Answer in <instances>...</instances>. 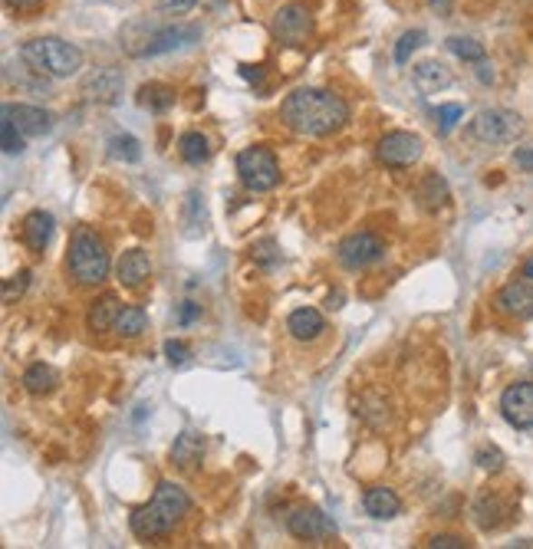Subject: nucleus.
<instances>
[{"instance_id":"nucleus-1","label":"nucleus","mask_w":533,"mask_h":549,"mask_svg":"<svg viewBox=\"0 0 533 549\" xmlns=\"http://www.w3.org/2000/svg\"><path fill=\"white\" fill-rule=\"evenodd\" d=\"M280 119L286 129H294L296 135L306 139H323V135L339 132L349 122V106L346 99L336 96L333 89H296L284 99L280 106Z\"/></svg>"},{"instance_id":"nucleus-2","label":"nucleus","mask_w":533,"mask_h":549,"mask_svg":"<svg viewBox=\"0 0 533 549\" xmlns=\"http://www.w3.org/2000/svg\"><path fill=\"white\" fill-rule=\"evenodd\" d=\"M191 514V496L181 484L175 480H159V487L151 494L149 504L135 506L132 516H129V530L139 540L151 543V540H165L175 533V526L185 516Z\"/></svg>"},{"instance_id":"nucleus-3","label":"nucleus","mask_w":533,"mask_h":549,"mask_svg":"<svg viewBox=\"0 0 533 549\" xmlns=\"http://www.w3.org/2000/svg\"><path fill=\"white\" fill-rule=\"evenodd\" d=\"M20 60L50 80H70L82 70V50L60 36H36L20 46Z\"/></svg>"},{"instance_id":"nucleus-4","label":"nucleus","mask_w":533,"mask_h":549,"mask_svg":"<svg viewBox=\"0 0 533 549\" xmlns=\"http://www.w3.org/2000/svg\"><path fill=\"white\" fill-rule=\"evenodd\" d=\"M66 270L80 286H99L106 284L112 257H109L106 240L99 237L92 227H80L70 240V254H66Z\"/></svg>"},{"instance_id":"nucleus-5","label":"nucleus","mask_w":533,"mask_h":549,"mask_svg":"<svg viewBox=\"0 0 533 549\" xmlns=\"http://www.w3.org/2000/svg\"><path fill=\"white\" fill-rule=\"evenodd\" d=\"M237 169L240 185L254 191V195H264V191H274L280 185V165H276V155L264 145H250L237 155L234 161Z\"/></svg>"},{"instance_id":"nucleus-6","label":"nucleus","mask_w":533,"mask_h":549,"mask_svg":"<svg viewBox=\"0 0 533 549\" xmlns=\"http://www.w3.org/2000/svg\"><path fill=\"white\" fill-rule=\"evenodd\" d=\"M524 132V119L510 112V109H480L478 116L468 122V135L474 142L484 145H507L517 142Z\"/></svg>"},{"instance_id":"nucleus-7","label":"nucleus","mask_w":533,"mask_h":549,"mask_svg":"<svg viewBox=\"0 0 533 549\" xmlns=\"http://www.w3.org/2000/svg\"><path fill=\"white\" fill-rule=\"evenodd\" d=\"M274 40L286 50H303L313 36V17L303 4H284V7L274 14Z\"/></svg>"},{"instance_id":"nucleus-8","label":"nucleus","mask_w":533,"mask_h":549,"mask_svg":"<svg viewBox=\"0 0 533 549\" xmlns=\"http://www.w3.org/2000/svg\"><path fill=\"white\" fill-rule=\"evenodd\" d=\"M385 257V244L379 234L373 231H355L349 234V237L339 240V247H336V260L346 270H365V266H373L379 264V260Z\"/></svg>"},{"instance_id":"nucleus-9","label":"nucleus","mask_w":533,"mask_h":549,"mask_svg":"<svg viewBox=\"0 0 533 549\" xmlns=\"http://www.w3.org/2000/svg\"><path fill=\"white\" fill-rule=\"evenodd\" d=\"M422 151H425V142L415 132H402V129L399 132H385L379 139V145H375L379 161L389 165V169H409V165H415L422 159Z\"/></svg>"},{"instance_id":"nucleus-10","label":"nucleus","mask_w":533,"mask_h":549,"mask_svg":"<svg viewBox=\"0 0 533 549\" xmlns=\"http://www.w3.org/2000/svg\"><path fill=\"white\" fill-rule=\"evenodd\" d=\"M286 533L294 536V540H329V536H336V523L329 520L323 514L320 506H294L290 514H286Z\"/></svg>"},{"instance_id":"nucleus-11","label":"nucleus","mask_w":533,"mask_h":549,"mask_svg":"<svg viewBox=\"0 0 533 549\" xmlns=\"http://www.w3.org/2000/svg\"><path fill=\"white\" fill-rule=\"evenodd\" d=\"M500 415L517 431H530L533 428V381H514L507 385L500 395Z\"/></svg>"},{"instance_id":"nucleus-12","label":"nucleus","mask_w":533,"mask_h":549,"mask_svg":"<svg viewBox=\"0 0 533 549\" xmlns=\"http://www.w3.org/2000/svg\"><path fill=\"white\" fill-rule=\"evenodd\" d=\"M4 116L14 119V125H17L27 139H40V135L53 132V116H50L44 106H27V102H17V106H14V102H7V106H4Z\"/></svg>"},{"instance_id":"nucleus-13","label":"nucleus","mask_w":533,"mask_h":549,"mask_svg":"<svg viewBox=\"0 0 533 549\" xmlns=\"http://www.w3.org/2000/svg\"><path fill=\"white\" fill-rule=\"evenodd\" d=\"M494 306H498L504 316L520 319V323L533 319V284L530 280H514V284L500 286Z\"/></svg>"},{"instance_id":"nucleus-14","label":"nucleus","mask_w":533,"mask_h":549,"mask_svg":"<svg viewBox=\"0 0 533 549\" xmlns=\"http://www.w3.org/2000/svg\"><path fill=\"white\" fill-rule=\"evenodd\" d=\"M82 96L92 99V102H102V106H116L119 96H122V72L109 70V66L89 72L82 80Z\"/></svg>"},{"instance_id":"nucleus-15","label":"nucleus","mask_w":533,"mask_h":549,"mask_svg":"<svg viewBox=\"0 0 533 549\" xmlns=\"http://www.w3.org/2000/svg\"><path fill=\"white\" fill-rule=\"evenodd\" d=\"M201 36L198 27H165V30H155V34L145 40V46L139 50V56H161V53H171V50H185L191 46Z\"/></svg>"},{"instance_id":"nucleus-16","label":"nucleus","mask_w":533,"mask_h":549,"mask_svg":"<svg viewBox=\"0 0 533 549\" xmlns=\"http://www.w3.org/2000/svg\"><path fill=\"white\" fill-rule=\"evenodd\" d=\"M53 214L50 211H30L27 217H24V224H20V237H24V244H27L34 254H44L46 247H50V240H53Z\"/></svg>"},{"instance_id":"nucleus-17","label":"nucleus","mask_w":533,"mask_h":549,"mask_svg":"<svg viewBox=\"0 0 533 549\" xmlns=\"http://www.w3.org/2000/svg\"><path fill=\"white\" fill-rule=\"evenodd\" d=\"M412 82H415L418 92H425V96H435V92H441V89L451 86L454 76H451V70H448L444 63L425 60V63H418V66H412Z\"/></svg>"},{"instance_id":"nucleus-18","label":"nucleus","mask_w":533,"mask_h":549,"mask_svg":"<svg viewBox=\"0 0 533 549\" xmlns=\"http://www.w3.org/2000/svg\"><path fill=\"white\" fill-rule=\"evenodd\" d=\"M286 332L296 339V342H313V339H320L326 332V319H323L320 310H313V306H300L286 316Z\"/></svg>"},{"instance_id":"nucleus-19","label":"nucleus","mask_w":533,"mask_h":549,"mask_svg":"<svg viewBox=\"0 0 533 549\" xmlns=\"http://www.w3.org/2000/svg\"><path fill=\"white\" fill-rule=\"evenodd\" d=\"M116 276H119V284L129 286V290H135V286H142L145 280L151 276V260L145 250L132 247V250H125L122 260L116 264Z\"/></svg>"},{"instance_id":"nucleus-20","label":"nucleus","mask_w":533,"mask_h":549,"mask_svg":"<svg viewBox=\"0 0 533 549\" xmlns=\"http://www.w3.org/2000/svg\"><path fill=\"white\" fill-rule=\"evenodd\" d=\"M205 458V438L198 431H181L171 444V464L178 470H195Z\"/></svg>"},{"instance_id":"nucleus-21","label":"nucleus","mask_w":533,"mask_h":549,"mask_svg":"<svg viewBox=\"0 0 533 549\" xmlns=\"http://www.w3.org/2000/svg\"><path fill=\"white\" fill-rule=\"evenodd\" d=\"M363 506L373 520H395L402 514V500L392 487H369L363 496Z\"/></svg>"},{"instance_id":"nucleus-22","label":"nucleus","mask_w":533,"mask_h":549,"mask_svg":"<svg viewBox=\"0 0 533 549\" xmlns=\"http://www.w3.org/2000/svg\"><path fill=\"white\" fill-rule=\"evenodd\" d=\"M418 201H422L425 211H441V207H448V201H451V188H448L444 175L428 171V175L422 178V185H418Z\"/></svg>"},{"instance_id":"nucleus-23","label":"nucleus","mask_w":533,"mask_h":549,"mask_svg":"<svg viewBox=\"0 0 533 549\" xmlns=\"http://www.w3.org/2000/svg\"><path fill=\"white\" fill-rule=\"evenodd\" d=\"M119 310H122V303H119L112 293H102V296H99V300L89 306V316H86L89 332H112Z\"/></svg>"},{"instance_id":"nucleus-24","label":"nucleus","mask_w":533,"mask_h":549,"mask_svg":"<svg viewBox=\"0 0 533 549\" xmlns=\"http://www.w3.org/2000/svg\"><path fill=\"white\" fill-rule=\"evenodd\" d=\"M474 523H478L480 530H498L500 526V520H504V500H500L494 490H484V494L474 500Z\"/></svg>"},{"instance_id":"nucleus-25","label":"nucleus","mask_w":533,"mask_h":549,"mask_svg":"<svg viewBox=\"0 0 533 549\" xmlns=\"http://www.w3.org/2000/svg\"><path fill=\"white\" fill-rule=\"evenodd\" d=\"M178 92L171 86H165V82H145L142 89H139V96H135V102L142 109H149V112H169L171 106H175Z\"/></svg>"},{"instance_id":"nucleus-26","label":"nucleus","mask_w":533,"mask_h":549,"mask_svg":"<svg viewBox=\"0 0 533 549\" xmlns=\"http://www.w3.org/2000/svg\"><path fill=\"white\" fill-rule=\"evenodd\" d=\"M149 329V316H145L142 306H132V303H122V310H119L116 316V326H112V332H116L119 339H139Z\"/></svg>"},{"instance_id":"nucleus-27","label":"nucleus","mask_w":533,"mask_h":549,"mask_svg":"<svg viewBox=\"0 0 533 549\" xmlns=\"http://www.w3.org/2000/svg\"><path fill=\"white\" fill-rule=\"evenodd\" d=\"M20 381H24V389H27L30 395H50V391L60 385V372H56L50 362H34Z\"/></svg>"},{"instance_id":"nucleus-28","label":"nucleus","mask_w":533,"mask_h":549,"mask_svg":"<svg viewBox=\"0 0 533 549\" xmlns=\"http://www.w3.org/2000/svg\"><path fill=\"white\" fill-rule=\"evenodd\" d=\"M178 155H181V161H188V165H205V161L211 159V142H208V135L185 132L178 139Z\"/></svg>"},{"instance_id":"nucleus-29","label":"nucleus","mask_w":533,"mask_h":549,"mask_svg":"<svg viewBox=\"0 0 533 549\" xmlns=\"http://www.w3.org/2000/svg\"><path fill=\"white\" fill-rule=\"evenodd\" d=\"M106 149H109V155L116 161H125V165H135V161L142 159V145H139V139L135 135H129V132H119V135H112L106 142Z\"/></svg>"},{"instance_id":"nucleus-30","label":"nucleus","mask_w":533,"mask_h":549,"mask_svg":"<svg viewBox=\"0 0 533 549\" xmlns=\"http://www.w3.org/2000/svg\"><path fill=\"white\" fill-rule=\"evenodd\" d=\"M444 46L464 63H484V56H488V50H484L478 40H471V36H451Z\"/></svg>"},{"instance_id":"nucleus-31","label":"nucleus","mask_w":533,"mask_h":549,"mask_svg":"<svg viewBox=\"0 0 533 549\" xmlns=\"http://www.w3.org/2000/svg\"><path fill=\"white\" fill-rule=\"evenodd\" d=\"M425 40H428L425 30H405V34L399 36V43H395V63H399V66H405L418 46H425Z\"/></svg>"},{"instance_id":"nucleus-32","label":"nucleus","mask_w":533,"mask_h":549,"mask_svg":"<svg viewBox=\"0 0 533 549\" xmlns=\"http://www.w3.org/2000/svg\"><path fill=\"white\" fill-rule=\"evenodd\" d=\"M0 142H4V151H7V155H20V151L27 149V135L14 125V119L4 116V122H0Z\"/></svg>"},{"instance_id":"nucleus-33","label":"nucleus","mask_w":533,"mask_h":549,"mask_svg":"<svg viewBox=\"0 0 533 549\" xmlns=\"http://www.w3.org/2000/svg\"><path fill=\"white\" fill-rule=\"evenodd\" d=\"M250 260L260 264V266H266V270H270L274 264H280V247H276V240H270V237L257 240V244L250 247Z\"/></svg>"},{"instance_id":"nucleus-34","label":"nucleus","mask_w":533,"mask_h":549,"mask_svg":"<svg viewBox=\"0 0 533 549\" xmlns=\"http://www.w3.org/2000/svg\"><path fill=\"white\" fill-rule=\"evenodd\" d=\"M474 464H478L480 470L498 474V470L504 467V451H500V448H494V444H484V448H478V451H474Z\"/></svg>"},{"instance_id":"nucleus-35","label":"nucleus","mask_w":533,"mask_h":549,"mask_svg":"<svg viewBox=\"0 0 533 549\" xmlns=\"http://www.w3.org/2000/svg\"><path fill=\"white\" fill-rule=\"evenodd\" d=\"M438 132L441 135H451V129L464 119V106H458V102H448V106H438Z\"/></svg>"},{"instance_id":"nucleus-36","label":"nucleus","mask_w":533,"mask_h":549,"mask_svg":"<svg viewBox=\"0 0 533 549\" xmlns=\"http://www.w3.org/2000/svg\"><path fill=\"white\" fill-rule=\"evenodd\" d=\"M30 284V270H20V274H14L10 280H4V303H14L24 296V290H27Z\"/></svg>"},{"instance_id":"nucleus-37","label":"nucleus","mask_w":533,"mask_h":549,"mask_svg":"<svg viewBox=\"0 0 533 549\" xmlns=\"http://www.w3.org/2000/svg\"><path fill=\"white\" fill-rule=\"evenodd\" d=\"M165 359H169L171 369H181V365L191 359V349H188L181 339H169V342H165Z\"/></svg>"},{"instance_id":"nucleus-38","label":"nucleus","mask_w":533,"mask_h":549,"mask_svg":"<svg viewBox=\"0 0 533 549\" xmlns=\"http://www.w3.org/2000/svg\"><path fill=\"white\" fill-rule=\"evenodd\" d=\"M428 546H431V549H464V546H468V540H464V536H458V533H438V536H431V540H428Z\"/></svg>"},{"instance_id":"nucleus-39","label":"nucleus","mask_w":533,"mask_h":549,"mask_svg":"<svg viewBox=\"0 0 533 549\" xmlns=\"http://www.w3.org/2000/svg\"><path fill=\"white\" fill-rule=\"evenodd\" d=\"M195 4H198V0H159V10L181 17V14H188V10H195Z\"/></svg>"},{"instance_id":"nucleus-40","label":"nucleus","mask_w":533,"mask_h":549,"mask_svg":"<svg viewBox=\"0 0 533 549\" xmlns=\"http://www.w3.org/2000/svg\"><path fill=\"white\" fill-rule=\"evenodd\" d=\"M195 319H201V306L198 303H181V310H178V326H191Z\"/></svg>"},{"instance_id":"nucleus-41","label":"nucleus","mask_w":533,"mask_h":549,"mask_svg":"<svg viewBox=\"0 0 533 549\" xmlns=\"http://www.w3.org/2000/svg\"><path fill=\"white\" fill-rule=\"evenodd\" d=\"M514 165L527 175H533V145H524V149H514Z\"/></svg>"},{"instance_id":"nucleus-42","label":"nucleus","mask_w":533,"mask_h":549,"mask_svg":"<svg viewBox=\"0 0 533 549\" xmlns=\"http://www.w3.org/2000/svg\"><path fill=\"white\" fill-rule=\"evenodd\" d=\"M10 10H17V14H34V10L44 7V0H4Z\"/></svg>"},{"instance_id":"nucleus-43","label":"nucleus","mask_w":533,"mask_h":549,"mask_svg":"<svg viewBox=\"0 0 533 549\" xmlns=\"http://www.w3.org/2000/svg\"><path fill=\"white\" fill-rule=\"evenodd\" d=\"M240 76L250 82H260L264 80V72H260V66H240Z\"/></svg>"},{"instance_id":"nucleus-44","label":"nucleus","mask_w":533,"mask_h":549,"mask_svg":"<svg viewBox=\"0 0 533 549\" xmlns=\"http://www.w3.org/2000/svg\"><path fill=\"white\" fill-rule=\"evenodd\" d=\"M478 80L480 82H494V72H490L488 63H478Z\"/></svg>"},{"instance_id":"nucleus-45","label":"nucleus","mask_w":533,"mask_h":549,"mask_svg":"<svg viewBox=\"0 0 533 549\" xmlns=\"http://www.w3.org/2000/svg\"><path fill=\"white\" fill-rule=\"evenodd\" d=\"M524 280H533V260H527L524 264Z\"/></svg>"}]
</instances>
